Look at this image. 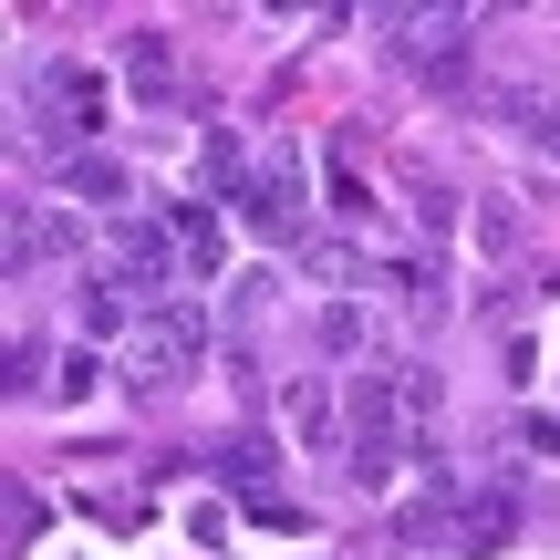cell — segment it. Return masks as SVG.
I'll return each mask as SVG.
<instances>
[{"instance_id":"cell-1","label":"cell","mask_w":560,"mask_h":560,"mask_svg":"<svg viewBox=\"0 0 560 560\" xmlns=\"http://www.w3.org/2000/svg\"><path fill=\"white\" fill-rule=\"evenodd\" d=\"M104 125H115V94H104L94 62L52 52V62H32V73H21V136L52 145V166H62V156H94Z\"/></svg>"},{"instance_id":"cell-2","label":"cell","mask_w":560,"mask_h":560,"mask_svg":"<svg viewBox=\"0 0 560 560\" xmlns=\"http://www.w3.org/2000/svg\"><path fill=\"white\" fill-rule=\"evenodd\" d=\"M208 342H219V322H208V301H156V312H145L136 322V342H125V395H177V384L187 374H198V363H208Z\"/></svg>"},{"instance_id":"cell-3","label":"cell","mask_w":560,"mask_h":560,"mask_svg":"<svg viewBox=\"0 0 560 560\" xmlns=\"http://www.w3.org/2000/svg\"><path fill=\"white\" fill-rule=\"evenodd\" d=\"M342 416H353V436H342V467H353V488H395V478H405V457H416L405 374H363L353 395H342Z\"/></svg>"},{"instance_id":"cell-4","label":"cell","mask_w":560,"mask_h":560,"mask_svg":"<svg viewBox=\"0 0 560 560\" xmlns=\"http://www.w3.org/2000/svg\"><path fill=\"white\" fill-rule=\"evenodd\" d=\"M384 52L416 83H467V52H478V11H384L374 21Z\"/></svg>"},{"instance_id":"cell-5","label":"cell","mask_w":560,"mask_h":560,"mask_svg":"<svg viewBox=\"0 0 560 560\" xmlns=\"http://www.w3.org/2000/svg\"><path fill=\"white\" fill-rule=\"evenodd\" d=\"M104 270H115L125 291L156 312V301H177L166 280L187 270V249H177V229H166V219H136V208H125V219H115V240H104Z\"/></svg>"},{"instance_id":"cell-6","label":"cell","mask_w":560,"mask_h":560,"mask_svg":"<svg viewBox=\"0 0 560 560\" xmlns=\"http://www.w3.org/2000/svg\"><path fill=\"white\" fill-rule=\"evenodd\" d=\"M240 219H249V240H270V249H312V177H301L291 156H270L260 177H249Z\"/></svg>"},{"instance_id":"cell-7","label":"cell","mask_w":560,"mask_h":560,"mask_svg":"<svg viewBox=\"0 0 560 560\" xmlns=\"http://www.w3.org/2000/svg\"><path fill=\"white\" fill-rule=\"evenodd\" d=\"M520 540V488H457V560H499Z\"/></svg>"},{"instance_id":"cell-8","label":"cell","mask_w":560,"mask_h":560,"mask_svg":"<svg viewBox=\"0 0 560 560\" xmlns=\"http://www.w3.org/2000/svg\"><path fill=\"white\" fill-rule=\"evenodd\" d=\"M125 94H136L145 115L177 104V42H166V32H125Z\"/></svg>"},{"instance_id":"cell-9","label":"cell","mask_w":560,"mask_h":560,"mask_svg":"<svg viewBox=\"0 0 560 560\" xmlns=\"http://www.w3.org/2000/svg\"><path fill=\"white\" fill-rule=\"evenodd\" d=\"M280 416H291V436L312 446V457H322V446H332V436H353V416H342V395H332V384H322V374H301L291 395H280Z\"/></svg>"},{"instance_id":"cell-10","label":"cell","mask_w":560,"mask_h":560,"mask_svg":"<svg viewBox=\"0 0 560 560\" xmlns=\"http://www.w3.org/2000/svg\"><path fill=\"white\" fill-rule=\"evenodd\" d=\"M52 198H83V208L136 198V166H125V156H104V145H94V156H62V166H52Z\"/></svg>"},{"instance_id":"cell-11","label":"cell","mask_w":560,"mask_h":560,"mask_svg":"<svg viewBox=\"0 0 560 560\" xmlns=\"http://www.w3.org/2000/svg\"><path fill=\"white\" fill-rule=\"evenodd\" d=\"M42 249H73V229H62V219L42 229V208H32V198H11V280H32V270H42Z\"/></svg>"},{"instance_id":"cell-12","label":"cell","mask_w":560,"mask_h":560,"mask_svg":"<svg viewBox=\"0 0 560 560\" xmlns=\"http://www.w3.org/2000/svg\"><path fill=\"white\" fill-rule=\"evenodd\" d=\"M208 467H219L229 488H249V499H270V436H229V446H208Z\"/></svg>"},{"instance_id":"cell-13","label":"cell","mask_w":560,"mask_h":560,"mask_svg":"<svg viewBox=\"0 0 560 560\" xmlns=\"http://www.w3.org/2000/svg\"><path fill=\"white\" fill-rule=\"evenodd\" d=\"M166 229H177L187 270H219V219H208V208H166Z\"/></svg>"},{"instance_id":"cell-14","label":"cell","mask_w":560,"mask_h":560,"mask_svg":"<svg viewBox=\"0 0 560 560\" xmlns=\"http://www.w3.org/2000/svg\"><path fill=\"white\" fill-rule=\"evenodd\" d=\"M499 115H509V125H520V136H529V145H540V156H560V115H550V104H540V94H499Z\"/></svg>"},{"instance_id":"cell-15","label":"cell","mask_w":560,"mask_h":560,"mask_svg":"<svg viewBox=\"0 0 560 560\" xmlns=\"http://www.w3.org/2000/svg\"><path fill=\"white\" fill-rule=\"evenodd\" d=\"M94 384H104V353H94V342H73V353H62V374H52V405H83Z\"/></svg>"},{"instance_id":"cell-16","label":"cell","mask_w":560,"mask_h":560,"mask_svg":"<svg viewBox=\"0 0 560 560\" xmlns=\"http://www.w3.org/2000/svg\"><path fill=\"white\" fill-rule=\"evenodd\" d=\"M332 219H353V229H374L384 208H374V187L353 177V166H332Z\"/></svg>"},{"instance_id":"cell-17","label":"cell","mask_w":560,"mask_h":560,"mask_svg":"<svg viewBox=\"0 0 560 560\" xmlns=\"http://www.w3.org/2000/svg\"><path fill=\"white\" fill-rule=\"evenodd\" d=\"M312 332H322V353H363V312H353V301H332Z\"/></svg>"},{"instance_id":"cell-18","label":"cell","mask_w":560,"mask_h":560,"mask_svg":"<svg viewBox=\"0 0 560 560\" xmlns=\"http://www.w3.org/2000/svg\"><path fill=\"white\" fill-rule=\"evenodd\" d=\"M384 280H395V301H405V312H436V270H425V260H395Z\"/></svg>"},{"instance_id":"cell-19","label":"cell","mask_w":560,"mask_h":560,"mask_svg":"<svg viewBox=\"0 0 560 560\" xmlns=\"http://www.w3.org/2000/svg\"><path fill=\"white\" fill-rule=\"evenodd\" d=\"M478 240L488 249H520V208H509V198H478Z\"/></svg>"},{"instance_id":"cell-20","label":"cell","mask_w":560,"mask_h":560,"mask_svg":"<svg viewBox=\"0 0 560 560\" xmlns=\"http://www.w3.org/2000/svg\"><path fill=\"white\" fill-rule=\"evenodd\" d=\"M42 520H52V509H42V488H11V550H32Z\"/></svg>"}]
</instances>
